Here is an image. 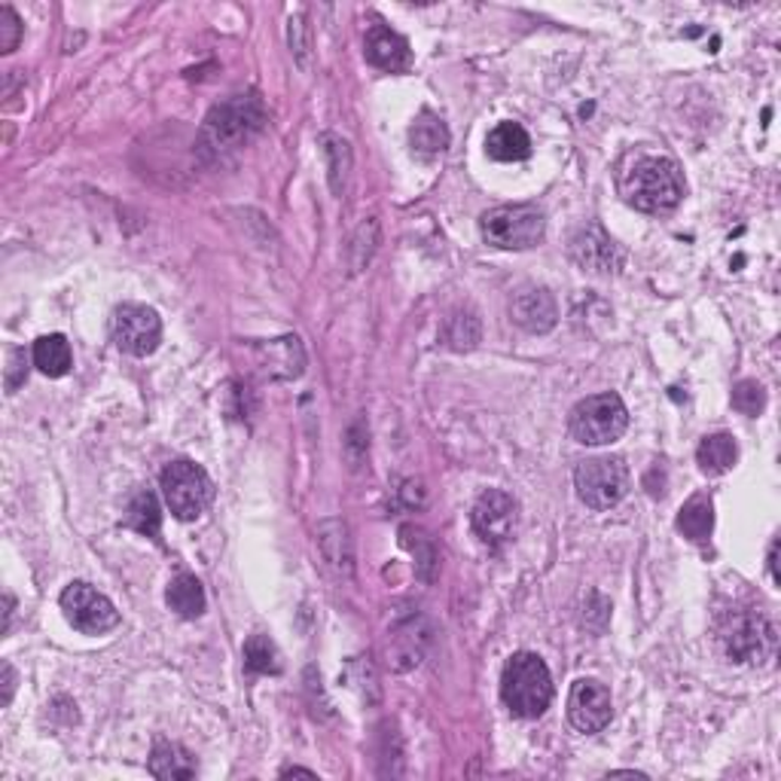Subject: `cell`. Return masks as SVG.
<instances>
[{
  "mask_svg": "<svg viewBox=\"0 0 781 781\" xmlns=\"http://www.w3.org/2000/svg\"><path fill=\"white\" fill-rule=\"evenodd\" d=\"M61 611L68 616V623L83 635H105L120 626V611L113 608V601L80 580L61 592Z\"/></svg>",
  "mask_w": 781,
  "mask_h": 781,
  "instance_id": "obj_8",
  "label": "cell"
},
{
  "mask_svg": "<svg viewBox=\"0 0 781 781\" xmlns=\"http://www.w3.org/2000/svg\"><path fill=\"white\" fill-rule=\"evenodd\" d=\"M34 367L49 379H61L71 367H74V355H71V343L61 333H49L34 343Z\"/></svg>",
  "mask_w": 781,
  "mask_h": 781,
  "instance_id": "obj_19",
  "label": "cell"
},
{
  "mask_svg": "<svg viewBox=\"0 0 781 781\" xmlns=\"http://www.w3.org/2000/svg\"><path fill=\"white\" fill-rule=\"evenodd\" d=\"M409 144H412V151L419 153V156L434 159V156H440L449 147V129L431 110H424V113H419V120L412 122V129H409Z\"/></svg>",
  "mask_w": 781,
  "mask_h": 781,
  "instance_id": "obj_22",
  "label": "cell"
},
{
  "mask_svg": "<svg viewBox=\"0 0 781 781\" xmlns=\"http://www.w3.org/2000/svg\"><path fill=\"white\" fill-rule=\"evenodd\" d=\"M244 669L254 672V675H278L281 672L278 650L266 635H251L244 641Z\"/></svg>",
  "mask_w": 781,
  "mask_h": 781,
  "instance_id": "obj_26",
  "label": "cell"
},
{
  "mask_svg": "<svg viewBox=\"0 0 781 781\" xmlns=\"http://www.w3.org/2000/svg\"><path fill=\"white\" fill-rule=\"evenodd\" d=\"M125 526L135 528L141 534L147 538H156L159 528H163V513H159V501L153 492H137L129 504V513H125Z\"/></svg>",
  "mask_w": 781,
  "mask_h": 781,
  "instance_id": "obj_25",
  "label": "cell"
},
{
  "mask_svg": "<svg viewBox=\"0 0 781 781\" xmlns=\"http://www.w3.org/2000/svg\"><path fill=\"white\" fill-rule=\"evenodd\" d=\"M738 458L736 436L733 434H711L699 443L696 449V461L702 467V473L708 477H721L726 470H733Z\"/></svg>",
  "mask_w": 781,
  "mask_h": 781,
  "instance_id": "obj_20",
  "label": "cell"
},
{
  "mask_svg": "<svg viewBox=\"0 0 781 781\" xmlns=\"http://www.w3.org/2000/svg\"><path fill=\"white\" fill-rule=\"evenodd\" d=\"M470 522H473V531H477L489 546H501V543H507L513 538V528H516V501H513L507 492L492 489V492L480 495V501L473 504Z\"/></svg>",
  "mask_w": 781,
  "mask_h": 781,
  "instance_id": "obj_12",
  "label": "cell"
},
{
  "mask_svg": "<svg viewBox=\"0 0 781 781\" xmlns=\"http://www.w3.org/2000/svg\"><path fill=\"white\" fill-rule=\"evenodd\" d=\"M572 256L589 272H611L616 266V244L601 232L599 226H592L572 241Z\"/></svg>",
  "mask_w": 781,
  "mask_h": 781,
  "instance_id": "obj_16",
  "label": "cell"
},
{
  "mask_svg": "<svg viewBox=\"0 0 781 781\" xmlns=\"http://www.w3.org/2000/svg\"><path fill=\"white\" fill-rule=\"evenodd\" d=\"M163 495H166L168 510L175 513V519L193 522L214 501V482L193 461H171L163 470Z\"/></svg>",
  "mask_w": 781,
  "mask_h": 781,
  "instance_id": "obj_7",
  "label": "cell"
},
{
  "mask_svg": "<svg viewBox=\"0 0 781 781\" xmlns=\"http://www.w3.org/2000/svg\"><path fill=\"white\" fill-rule=\"evenodd\" d=\"M510 315L522 331L550 333L556 327L558 309L550 290H543V287H528V290H519V293L513 297Z\"/></svg>",
  "mask_w": 781,
  "mask_h": 781,
  "instance_id": "obj_13",
  "label": "cell"
},
{
  "mask_svg": "<svg viewBox=\"0 0 781 781\" xmlns=\"http://www.w3.org/2000/svg\"><path fill=\"white\" fill-rule=\"evenodd\" d=\"M10 623H13V596L7 592L3 596V635L10 632Z\"/></svg>",
  "mask_w": 781,
  "mask_h": 781,
  "instance_id": "obj_33",
  "label": "cell"
},
{
  "mask_svg": "<svg viewBox=\"0 0 781 781\" xmlns=\"http://www.w3.org/2000/svg\"><path fill=\"white\" fill-rule=\"evenodd\" d=\"M769 574H772V580L781 584V574H779V541H772L769 546Z\"/></svg>",
  "mask_w": 781,
  "mask_h": 781,
  "instance_id": "obj_32",
  "label": "cell"
},
{
  "mask_svg": "<svg viewBox=\"0 0 781 781\" xmlns=\"http://www.w3.org/2000/svg\"><path fill=\"white\" fill-rule=\"evenodd\" d=\"M363 56H367L370 64H376L382 71H390V74L409 71V64H412L409 44L397 31L385 28V25H370L367 40H363Z\"/></svg>",
  "mask_w": 781,
  "mask_h": 781,
  "instance_id": "obj_14",
  "label": "cell"
},
{
  "mask_svg": "<svg viewBox=\"0 0 781 781\" xmlns=\"http://www.w3.org/2000/svg\"><path fill=\"white\" fill-rule=\"evenodd\" d=\"M321 151H324V159H327L333 193L339 195L343 193V187H346L348 171H351V147H348L346 137L327 132V135H321Z\"/></svg>",
  "mask_w": 781,
  "mask_h": 781,
  "instance_id": "obj_24",
  "label": "cell"
},
{
  "mask_svg": "<svg viewBox=\"0 0 781 781\" xmlns=\"http://www.w3.org/2000/svg\"><path fill=\"white\" fill-rule=\"evenodd\" d=\"M113 343L132 358H147L163 343V321L151 305L125 302L113 312Z\"/></svg>",
  "mask_w": 781,
  "mask_h": 781,
  "instance_id": "obj_10",
  "label": "cell"
},
{
  "mask_svg": "<svg viewBox=\"0 0 781 781\" xmlns=\"http://www.w3.org/2000/svg\"><path fill=\"white\" fill-rule=\"evenodd\" d=\"M22 40V22L15 15L13 7H0V52H13Z\"/></svg>",
  "mask_w": 781,
  "mask_h": 781,
  "instance_id": "obj_29",
  "label": "cell"
},
{
  "mask_svg": "<svg viewBox=\"0 0 781 781\" xmlns=\"http://www.w3.org/2000/svg\"><path fill=\"white\" fill-rule=\"evenodd\" d=\"M485 244L497 251H528L546 232V214L538 205H501L480 217Z\"/></svg>",
  "mask_w": 781,
  "mask_h": 781,
  "instance_id": "obj_4",
  "label": "cell"
},
{
  "mask_svg": "<svg viewBox=\"0 0 781 781\" xmlns=\"http://www.w3.org/2000/svg\"><path fill=\"white\" fill-rule=\"evenodd\" d=\"M263 122H266V113L254 95H236L208 113V120L202 125V147L208 156L239 151L241 144H248L263 129Z\"/></svg>",
  "mask_w": 781,
  "mask_h": 781,
  "instance_id": "obj_2",
  "label": "cell"
},
{
  "mask_svg": "<svg viewBox=\"0 0 781 781\" xmlns=\"http://www.w3.org/2000/svg\"><path fill=\"white\" fill-rule=\"evenodd\" d=\"M626 199L645 214H665L684 199V178L681 168L672 159L662 156H647L626 178Z\"/></svg>",
  "mask_w": 781,
  "mask_h": 781,
  "instance_id": "obj_3",
  "label": "cell"
},
{
  "mask_svg": "<svg viewBox=\"0 0 781 781\" xmlns=\"http://www.w3.org/2000/svg\"><path fill=\"white\" fill-rule=\"evenodd\" d=\"M574 489L589 510H611L629 495V467L623 458H589L574 470Z\"/></svg>",
  "mask_w": 781,
  "mask_h": 781,
  "instance_id": "obj_6",
  "label": "cell"
},
{
  "mask_svg": "<svg viewBox=\"0 0 781 781\" xmlns=\"http://www.w3.org/2000/svg\"><path fill=\"white\" fill-rule=\"evenodd\" d=\"M480 343V321L473 315H455L446 327V346L455 351H467Z\"/></svg>",
  "mask_w": 781,
  "mask_h": 781,
  "instance_id": "obj_27",
  "label": "cell"
},
{
  "mask_svg": "<svg viewBox=\"0 0 781 781\" xmlns=\"http://www.w3.org/2000/svg\"><path fill=\"white\" fill-rule=\"evenodd\" d=\"M721 638L733 662L764 665L776 653V626L760 614H733Z\"/></svg>",
  "mask_w": 781,
  "mask_h": 781,
  "instance_id": "obj_9",
  "label": "cell"
},
{
  "mask_svg": "<svg viewBox=\"0 0 781 781\" xmlns=\"http://www.w3.org/2000/svg\"><path fill=\"white\" fill-rule=\"evenodd\" d=\"M733 406H736L742 416H760L767 409V390L764 385H757L754 379H745L733 388Z\"/></svg>",
  "mask_w": 781,
  "mask_h": 781,
  "instance_id": "obj_28",
  "label": "cell"
},
{
  "mask_svg": "<svg viewBox=\"0 0 781 781\" xmlns=\"http://www.w3.org/2000/svg\"><path fill=\"white\" fill-rule=\"evenodd\" d=\"M25 376H28V361H25V351H22V348H10V351H7V373H3L7 394H15V388L25 382Z\"/></svg>",
  "mask_w": 781,
  "mask_h": 781,
  "instance_id": "obj_30",
  "label": "cell"
},
{
  "mask_svg": "<svg viewBox=\"0 0 781 781\" xmlns=\"http://www.w3.org/2000/svg\"><path fill=\"white\" fill-rule=\"evenodd\" d=\"M614 718V702L611 690L596 681V677H580L574 681L572 696H568V721L580 733H601Z\"/></svg>",
  "mask_w": 781,
  "mask_h": 781,
  "instance_id": "obj_11",
  "label": "cell"
},
{
  "mask_svg": "<svg viewBox=\"0 0 781 781\" xmlns=\"http://www.w3.org/2000/svg\"><path fill=\"white\" fill-rule=\"evenodd\" d=\"M256 351L263 355L260 367H266V373L272 379H297L305 367V351H302L297 336L272 339L266 346H256Z\"/></svg>",
  "mask_w": 781,
  "mask_h": 781,
  "instance_id": "obj_15",
  "label": "cell"
},
{
  "mask_svg": "<svg viewBox=\"0 0 781 781\" xmlns=\"http://www.w3.org/2000/svg\"><path fill=\"white\" fill-rule=\"evenodd\" d=\"M151 772L156 779L183 781V779H195L199 767H195L193 754L187 752V748L175 745V742H166V738H159L151 754Z\"/></svg>",
  "mask_w": 781,
  "mask_h": 781,
  "instance_id": "obj_18",
  "label": "cell"
},
{
  "mask_svg": "<svg viewBox=\"0 0 781 781\" xmlns=\"http://www.w3.org/2000/svg\"><path fill=\"white\" fill-rule=\"evenodd\" d=\"M168 608L183 620H195L205 611V589L193 574H181L168 584Z\"/></svg>",
  "mask_w": 781,
  "mask_h": 781,
  "instance_id": "obj_23",
  "label": "cell"
},
{
  "mask_svg": "<svg viewBox=\"0 0 781 781\" xmlns=\"http://www.w3.org/2000/svg\"><path fill=\"white\" fill-rule=\"evenodd\" d=\"M281 776H285V779H287V776H305V779H317V776H315V772H312V769H302V767H290V769H285V772H281Z\"/></svg>",
  "mask_w": 781,
  "mask_h": 781,
  "instance_id": "obj_34",
  "label": "cell"
},
{
  "mask_svg": "<svg viewBox=\"0 0 781 781\" xmlns=\"http://www.w3.org/2000/svg\"><path fill=\"white\" fill-rule=\"evenodd\" d=\"M677 531L693 543H706L714 531V504L711 497L696 495L690 497L681 513H677Z\"/></svg>",
  "mask_w": 781,
  "mask_h": 781,
  "instance_id": "obj_21",
  "label": "cell"
},
{
  "mask_svg": "<svg viewBox=\"0 0 781 781\" xmlns=\"http://www.w3.org/2000/svg\"><path fill=\"white\" fill-rule=\"evenodd\" d=\"M0 672H3V696H0V706L7 708L13 702V693H15V669L10 662H3L0 665Z\"/></svg>",
  "mask_w": 781,
  "mask_h": 781,
  "instance_id": "obj_31",
  "label": "cell"
},
{
  "mask_svg": "<svg viewBox=\"0 0 781 781\" xmlns=\"http://www.w3.org/2000/svg\"><path fill=\"white\" fill-rule=\"evenodd\" d=\"M572 436L584 446H608L620 436L626 434L629 428V409L620 400V394H596V397H586L572 409V419H568Z\"/></svg>",
  "mask_w": 781,
  "mask_h": 781,
  "instance_id": "obj_5",
  "label": "cell"
},
{
  "mask_svg": "<svg viewBox=\"0 0 781 781\" xmlns=\"http://www.w3.org/2000/svg\"><path fill=\"white\" fill-rule=\"evenodd\" d=\"M501 699L516 718L534 721L553 702V677L538 653H513L501 675Z\"/></svg>",
  "mask_w": 781,
  "mask_h": 781,
  "instance_id": "obj_1",
  "label": "cell"
},
{
  "mask_svg": "<svg viewBox=\"0 0 781 781\" xmlns=\"http://www.w3.org/2000/svg\"><path fill=\"white\" fill-rule=\"evenodd\" d=\"M485 153L495 163H522L531 156V137L516 122H501L485 137Z\"/></svg>",
  "mask_w": 781,
  "mask_h": 781,
  "instance_id": "obj_17",
  "label": "cell"
}]
</instances>
